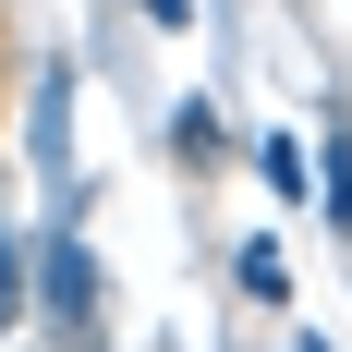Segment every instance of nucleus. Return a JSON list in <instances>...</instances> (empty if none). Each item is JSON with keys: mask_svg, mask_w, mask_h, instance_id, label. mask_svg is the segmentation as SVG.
Returning a JSON list of instances; mask_svg holds the SVG:
<instances>
[{"mask_svg": "<svg viewBox=\"0 0 352 352\" xmlns=\"http://www.w3.org/2000/svg\"><path fill=\"white\" fill-rule=\"evenodd\" d=\"M85 292H98V280H85V255H49V316H85Z\"/></svg>", "mask_w": 352, "mask_h": 352, "instance_id": "nucleus-1", "label": "nucleus"}, {"mask_svg": "<svg viewBox=\"0 0 352 352\" xmlns=\"http://www.w3.org/2000/svg\"><path fill=\"white\" fill-rule=\"evenodd\" d=\"M243 292H292V255L280 243H243Z\"/></svg>", "mask_w": 352, "mask_h": 352, "instance_id": "nucleus-2", "label": "nucleus"}, {"mask_svg": "<svg viewBox=\"0 0 352 352\" xmlns=\"http://www.w3.org/2000/svg\"><path fill=\"white\" fill-rule=\"evenodd\" d=\"M12 316H25V255L0 243V328H12Z\"/></svg>", "mask_w": 352, "mask_h": 352, "instance_id": "nucleus-3", "label": "nucleus"}, {"mask_svg": "<svg viewBox=\"0 0 352 352\" xmlns=\"http://www.w3.org/2000/svg\"><path fill=\"white\" fill-rule=\"evenodd\" d=\"M146 12H158V25H182V12H195V0H146Z\"/></svg>", "mask_w": 352, "mask_h": 352, "instance_id": "nucleus-4", "label": "nucleus"}, {"mask_svg": "<svg viewBox=\"0 0 352 352\" xmlns=\"http://www.w3.org/2000/svg\"><path fill=\"white\" fill-rule=\"evenodd\" d=\"M304 352H316V340H304Z\"/></svg>", "mask_w": 352, "mask_h": 352, "instance_id": "nucleus-5", "label": "nucleus"}]
</instances>
